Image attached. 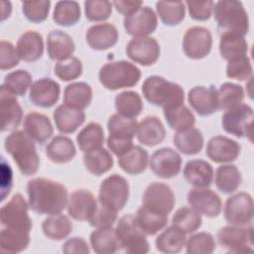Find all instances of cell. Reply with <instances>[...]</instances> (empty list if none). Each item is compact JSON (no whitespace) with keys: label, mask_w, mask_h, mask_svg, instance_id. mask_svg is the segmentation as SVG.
I'll return each instance as SVG.
<instances>
[{"label":"cell","mask_w":254,"mask_h":254,"mask_svg":"<svg viewBox=\"0 0 254 254\" xmlns=\"http://www.w3.org/2000/svg\"><path fill=\"white\" fill-rule=\"evenodd\" d=\"M172 225L185 234L194 232L201 226V216L191 207L179 208L172 218Z\"/></svg>","instance_id":"obj_46"},{"label":"cell","mask_w":254,"mask_h":254,"mask_svg":"<svg viewBox=\"0 0 254 254\" xmlns=\"http://www.w3.org/2000/svg\"><path fill=\"white\" fill-rule=\"evenodd\" d=\"M76 142L83 153L99 149L104 143V131L100 124L90 122L76 136Z\"/></svg>","instance_id":"obj_38"},{"label":"cell","mask_w":254,"mask_h":254,"mask_svg":"<svg viewBox=\"0 0 254 254\" xmlns=\"http://www.w3.org/2000/svg\"><path fill=\"white\" fill-rule=\"evenodd\" d=\"M115 108L118 114L129 118H135L143 109V101L137 92L126 90L115 96Z\"/></svg>","instance_id":"obj_45"},{"label":"cell","mask_w":254,"mask_h":254,"mask_svg":"<svg viewBox=\"0 0 254 254\" xmlns=\"http://www.w3.org/2000/svg\"><path fill=\"white\" fill-rule=\"evenodd\" d=\"M92 100V88L83 81L72 82L66 85L64 92V104L83 110Z\"/></svg>","instance_id":"obj_33"},{"label":"cell","mask_w":254,"mask_h":254,"mask_svg":"<svg viewBox=\"0 0 254 254\" xmlns=\"http://www.w3.org/2000/svg\"><path fill=\"white\" fill-rule=\"evenodd\" d=\"M186 5L190 16L196 21L208 20L214 7L213 1H187Z\"/></svg>","instance_id":"obj_58"},{"label":"cell","mask_w":254,"mask_h":254,"mask_svg":"<svg viewBox=\"0 0 254 254\" xmlns=\"http://www.w3.org/2000/svg\"><path fill=\"white\" fill-rule=\"evenodd\" d=\"M117 218V211L101 202H97V206L93 214L89 217L88 222L95 228L112 227Z\"/></svg>","instance_id":"obj_55"},{"label":"cell","mask_w":254,"mask_h":254,"mask_svg":"<svg viewBox=\"0 0 254 254\" xmlns=\"http://www.w3.org/2000/svg\"><path fill=\"white\" fill-rule=\"evenodd\" d=\"M126 55L137 64L152 65L160 57V45L152 37L133 38L126 46Z\"/></svg>","instance_id":"obj_14"},{"label":"cell","mask_w":254,"mask_h":254,"mask_svg":"<svg viewBox=\"0 0 254 254\" xmlns=\"http://www.w3.org/2000/svg\"><path fill=\"white\" fill-rule=\"evenodd\" d=\"M188 100L192 109L200 116L211 115L218 109L217 93L213 86L192 87L189 91Z\"/></svg>","instance_id":"obj_20"},{"label":"cell","mask_w":254,"mask_h":254,"mask_svg":"<svg viewBox=\"0 0 254 254\" xmlns=\"http://www.w3.org/2000/svg\"><path fill=\"white\" fill-rule=\"evenodd\" d=\"M123 26L125 31L134 38L148 37L157 29L158 18L153 9L142 6L136 12L124 18Z\"/></svg>","instance_id":"obj_17"},{"label":"cell","mask_w":254,"mask_h":254,"mask_svg":"<svg viewBox=\"0 0 254 254\" xmlns=\"http://www.w3.org/2000/svg\"><path fill=\"white\" fill-rule=\"evenodd\" d=\"M51 7V1H23L22 12L24 16L32 23H41L48 18Z\"/></svg>","instance_id":"obj_53"},{"label":"cell","mask_w":254,"mask_h":254,"mask_svg":"<svg viewBox=\"0 0 254 254\" xmlns=\"http://www.w3.org/2000/svg\"><path fill=\"white\" fill-rule=\"evenodd\" d=\"M83 163L86 170L95 176H101L112 169L114 160L111 154L104 148H99L84 153Z\"/></svg>","instance_id":"obj_42"},{"label":"cell","mask_w":254,"mask_h":254,"mask_svg":"<svg viewBox=\"0 0 254 254\" xmlns=\"http://www.w3.org/2000/svg\"><path fill=\"white\" fill-rule=\"evenodd\" d=\"M63 252L65 254H86L89 253L87 242L81 237H72L67 239L63 245Z\"/></svg>","instance_id":"obj_59"},{"label":"cell","mask_w":254,"mask_h":254,"mask_svg":"<svg viewBox=\"0 0 254 254\" xmlns=\"http://www.w3.org/2000/svg\"><path fill=\"white\" fill-rule=\"evenodd\" d=\"M119 167L129 175L143 173L148 165V152L140 146H134L118 157Z\"/></svg>","instance_id":"obj_35"},{"label":"cell","mask_w":254,"mask_h":254,"mask_svg":"<svg viewBox=\"0 0 254 254\" xmlns=\"http://www.w3.org/2000/svg\"><path fill=\"white\" fill-rule=\"evenodd\" d=\"M188 202L199 214L207 217H216L222 209V202L219 195L207 188L191 189L188 192Z\"/></svg>","instance_id":"obj_16"},{"label":"cell","mask_w":254,"mask_h":254,"mask_svg":"<svg viewBox=\"0 0 254 254\" xmlns=\"http://www.w3.org/2000/svg\"><path fill=\"white\" fill-rule=\"evenodd\" d=\"M84 13L91 22L105 21L112 13V3L107 0H87L84 2Z\"/></svg>","instance_id":"obj_54"},{"label":"cell","mask_w":254,"mask_h":254,"mask_svg":"<svg viewBox=\"0 0 254 254\" xmlns=\"http://www.w3.org/2000/svg\"><path fill=\"white\" fill-rule=\"evenodd\" d=\"M156 9L160 19L167 26H176L180 24L186 15L185 3L182 1H159L156 3Z\"/></svg>","instance_id":"obj_49"},{"label":"cell","mask_w":254,"mask_h":254,"mask_svg":"<svg viewBox=\"0 0 254 254\" xmlns=\"http://www.w3.org/2000/svg\"><path fill=\"white\" fill-rule=\"evenodd\" d=\"M54 121L57 129L64 134L73 133L85 120V113L65 104L59 105L54 111Z\"/></svg>","instance_id":"obj_26"},{"label":"cell","mask_w":254,"mask_h":254,"mask_svg":"<svg viewBox=\"0 0 254 254\" xmlns=\"http://www.w3.org/2000/svg\"><path fill=\"white\" fill-rule=\"evenodd\" d=\"M141 70L127 61L107 63L101 66L98 78L100 83L109 90L132 87L138 83Z\"/></svg>","instance_id":"obj_5"},{"label":"cell","mask_w":254,"mask_h":254,"mask_svg":"<svg viewBox=\"0 0 254 254\" xmlns=\"http://www.w3.org/2000/svg\"><path fill=\"white\" fill-rule=\"evenodd\" d=\"M218 109L227 110L242 103L244 99L243 87L233 82H224L216 90Z\"/></svg>","instance_id":"obj_48"},{"label":"cell","mask_w":254,"mask_h":254,"mask_svg":"<svg viewBox=\"0 0 254 254\" xmlns=\"http://www.w3.org/2000/svg\"><path fill=\"white\" fill-rule=\"evenodd\" d=\"M152 172L159 178L171 179L176 177L182 168V158L172 148L156 150L149 162Z\"/></svg>","instance_id":"obj_15"},{"label":"cell","mask_w":254,"mask_h":254,"mask_svg":"<svg viewBox=\"0 0 254 254\" xmlns=\"http://www.w3.org/2000/svg\"><path fill=\"white\" fill-rule=\"evenodd\" d=\"M97 200L94 195L86 190H76L68 196L67 212L75 220H88L93 214Z\"/></svg>","instance_id":"obj_21"},{"label":"cell","mask_w":254,"mask_h":254,"mask_svg":"<svg viewBox=\"0 0 254 254\" xmlns=\"http://www.w3.org/2000/svg\"><path fill=\"white\" fill-rule=\"evenodd\" d=\"M164 116L168 125L177 132L190 129L195 123L193 113L184 104L164 109Z\"/></svg>","instance_id":"obj_44"},{"label":"cell","mask_w":254,"mask_h":254,"mask_svg":"<svg viewBox=\"0 0 254 254\" xmlns=\"http://www.w3.org/2000/svg\"><path fill=\"white\" fill-rule=\"evenodd\" d=\"M20 62L19 55L12 43L2 40L0 42V68L6 70L15 67Z\"/></svg>","instance_id":"obj_57"},{"label":"cell","mask_w":254,"mask_h":254,"mask_svg":"<svg viewBox=\"0 0 254 254\" xmlns=\"http://www.w3.org/2000/svg\"><path fill=\"white\" fill-rule=\"evenodd\" d=\"M89 240L93 251L98 254L115 253L121 248L116 231L112 227L97 228L91 232Z\"/></svg>","instance_id":"obj_34"},{"label":"cell","mask_w":254,"mask_h":254,"mask_svg":"<svg viewBox=\"0 0 254 254\" xmlns=\"http://www.w3.org/2000/svg\"><path fill=\"white\" fill-rule=\"evenodd\" d=\"M252 65L247 56L238 60L228 62L226 66V75L229 78L237 80H247L252 77Z\"/></svg>","instance_id":"obj_56"},{"label":"cell","mask_w":254,"mask_h":254,"mask_svg":"<svg viewBox=\"0 0 254 254\" xmlns=\"http://www.w3.org/2000/svg\"><path fill=\"white\" fill-rule=\"evenodd\" d=\"M218 243L227 248L229 252L240 253L251 251L253 244V228L239 225H226L220 228L216 234Z\"/></svg>","instance_id":"obj_13"},{"label":"cell","mask_w":254,"mask_h":254,"mask_svg":"<svg viewBox=\"0 0 254 254\" xmlns=\"http://www.w3.org/2000/svg\"><path fill=\"white\" fill-rule=\"evenodd\" d=\"M253 118V108L248 104L240 103L224 112L221 124L227 133L236 137H247L252 141Z\"/></svg>","instance_id":"obj_7"},{"label":"cell","mask_w":254,"mask_h":254,"mask_svg":"<svg viewBox=\"0 0 254 254\" xmlns=\"http://www.w3.org/2000/svg\"><path fill=\"white\" fill-rule=\"evenodd\" d=\"M32 85V75L25 69H17L4 77L1 86L16 96H23Z\"/></svg>","instance_id":"obj_50"},{"label":"cell","mask_w":254,"mask_h":254,"mask_svg":"<svg viewBox=\"0 0 254 254\" xmlns=\"http://www.w3.org/2000/svg\"><path fill=\"white\" fill-rule=\"evenodd\" d=\"M176 148L185 155H194L201 151L203 147V136L196 128L177 132L173 137Z\"/></svg>","instance_id":"obj_37"},{"label":"cell","mask_w":254,"mask_h":254,"mask_svg":"<svg viewBox=\"0 0 254 254\" xmlns=\"http://www.w3.org/2000/svg\"><path fill=\"white\" fill-rule=\"evenodd\" d=\"M46 155L53 163L64 164L75 157L76 149L70 138L59 135L54 137L46 147Z\"/></svg>","instance_id":"obj_31"},{"label":"cell","mask_w":254,"mask_h":254,"mask_svg":"<svg viewBox=\"0 0 254 254\" xmlns=\"http://www.w3.org/2000/svg\"><path fill=\"white\" fill-rule=\"evenodd\" d=\"M80 19V7L76 1H59L57 2L53 20L61 26L75 25Z\"/></svg>","instance_id":"obj_47"},{"label":"cell","mask_w":254,"mask_h":254,"mask_svg":"<svg viewBox=\"0 0 254 254\" xmlns=\"http://www.w3.org/2000/svg\"><path fill=\"white\" fill-rule=\"evenodd\" d=\"M16 50L20 60L35 62L42 58L44 53L43 37L36 31H27L19 38Z\"/></svg>","instance_id":"obj_29"},{"label":"cell","mask_w":254,"mask_h":254,"mask_svg":"<svg viewBox=\"0 0 254 254\" xmlns=\"http://www.w3.org/2000/svg\"><path fill=\"white\" fill-rule=\"evenodd\" d=\"M75 45L72 38L62 30H53L47 37V52L53 61H65L72 57Z\"/></svg>","instance_id":"obj_24"},{"label":"cell","mask_w":254,"mask_h":254,"mask_svg":"<svg viewBox=\"0 0 254 254\" xmlns=\"http://www.w3.org/2000/svg\"><path fill=\"white\" fill-rule=\"evenodd\" d=\"M54 72L61 80L70 81L81 75L82 64L79 59L70 57L65 61L58 62L55 64Z\"/></svg>","instance_id":"obj_52"},{"label":"cell","mask_w":254,"mask_h":254,"mask_svg":"<svg viewBox=\"0 0 254 254\" xmlns=\"http://www.w3.org/2000/svg\"><path fill=\"white\" fill-rule=\"evenodd\" d=\"M224 218L232 225H246L253 219V198L248 192L240 191L225 201Z\"/></svg>","instance_id":"obj_12"},{"label":"cell","mask_w":254,"mask_h":254,"mask_svg":"<svg viewBox=\"0 0 254 254\" xmlns=\"http://www.w3.org/2000/svg\"><path fill=\"white\" fill-rule=\"evenodd\" d=\"M142 202L144 207L168 216L175 206L176 198L173 190L168 185L155 182L146 188Z\"/></svg>","instance_id":"obj_10"},{"label":"cell","mask_w":254,"mask_h":254,"mask_svg":"<svg viewBox=\"0 0 254 254\" xmlns=\"http://www.w3.org/2000/svg\"><path fill=\"white\" fill-rule=\"evenodd\" d=\"M12 12V5L9 1H1V21L9 18Z\"/></svg>","instance_id":"obj_61"},{"label":"cell","mask_w":254,"mask_h":254,"mask_svg":"<svg viewBox=\"0 0 254 254\" xmlns=\"http://www.w3.org/2000/svg\"><path fill=\"white\" fill-rule=\"evenodd\" d=\"M242 181L241 173L235 165H222L215 172L216 188L223 193L235 191Z\"/></svg>","instance_id":"obj_43"},{"label":"cell","mask_w":254,"mask_h":254,"mask_svg":"<svg viewBox=\"0 0 254 254\" xmlns=\"http://www.w3.org/2000/svg\"><path fill=\"white\" fill-rule=\"evenodd\" d=\"M135 222L138 227L146 235H154L165 228L168 222V216L152 211L144 206H141L135 216Z\"/></svg>","instance_id":"obj_39"},{"label":"cell","mask_w":254,"mask_h":254,"mask_svg":"<svg viewBox=\"0 0 254 254\" xmlns=\"http://www.w3.org/2000/svg\"><path fill=\"white\" fill-rule=\"evenodd\" d=\"M1 223L5 227L31 231L32 219L28 215V203L21 193H15L10 200L1 207Z\"/></svg>","instance_id":"obj_9"},{"label":"cell","mask_w":254,"mask_h":254,"mask_svg":"<svg viewBox=\"0 0 254 254\" xmlns=\"http://www.w3.org/2000/svg\"><path fill=\"white\" fill-rule=\"evenodd\" d=\"M213 169L206 161L195 159L189 161L184 168L186 181L195 188H207L213 181Z\"/></svg>","instance_id":"obj_27"},{"label":"cell","mask_w":254,"mask_h":254,"mask_svg":"<svg viewBox=\"0 0 254 254\" xmlns=\"http://www.w3.org/2000/svg\"><path fill=\"white\" fill-rule=\"evenodd\" d=\"M27 192L30 208L40 214L61 213L67 204L66 188L50 179H32L28 182Z\"/></svg>","instance_id":"obj_1"},{"label":"cell","mask_w":254,"mask_h":254,"mask_svg":"<svg viewBox=\"0 0 254 254\" xmlns=\"http://www.w3.org/2000/svg\"><path fill=\"white\" fill-rule=\"evenodd\" d=\"M61 93L60 84L49 77H43L34 81L30 87L29 97L33 104L43 108L55 105Z\"/></svg>","instance_id":"obj_18"},{"label":"cell","mask_w":254,"mask_h":254,"mask_svg":"<svg viewBox=\"0 0 254 254\" xmlns=\"http://www.w3.org/2000/svg\"><path fill=\"white\" fill-rule=\"evenodd\" d=\"M112 5H114L117 12L126 17L140 9L143 5V1H114Z\"/></svg>","instance_id":"obj_60"},{"label":"cell","mask_w":254,"mask_h":254,"mask_svg":"<svg viewBox=\"0 0 254 254\" xmlns=\"http://www.w3.org/2000/svg\"><path fill=\"white\" fill-rule=\"evenodd\" d=\"M0 111L2 118V131L16 129L23 118L22 108L16 95L10 93L3 86L0 88Z\"/></svg>","instance_id":"obj_23"},{"label":"cell","mask_w":254,"mask_h":254,"mask_svg":"<svg viewBox=\"0 0 254 254\" xmlns=\"http://www.w3.org/2000/svg\"><path fill=\"white\" fill-rule=\"evenodd\" d=\"M30 243V231L3 227L0 233V248L4 252L18 253L25 250Z\"/></svg>","instance_id":"obj_36"},{"label":"cell","mask_w":254,"mask_h":254,"mask_svg":"<svg viewBox=\"0 0 254 254\" xmlns=\"http://www.w3.org/2000/svg\"><path fill=\"white\" fill-rule=\"evenodd\" d=\"M138 122L135 118L122 116L118 113L111 115L107 121L109 138L117 140H133L137 134Z\"/></svg>","instance_id":"obj_32"},{"label":"cell","mask_w":254,"mask_h":254,"mask_svg":"<svg viewBox=\"0 0 254 254\" xmlns=\"http://www.w3.org/2000/svg\"><path fill=\"white\" fill-rule=\"evenodd\" d=\"M4 148L11 155L24 176H32L37 173L40 158L34 140L25 131L15 130L8 135L4 141Z\"/></svg>","instance_id":"obj_2"},{"label":"cell","mask_w":254,"mask_h":254,"mask_svg":"<svg viewBox=\"0 0 254 254\" xmlns=\"http://www.w3.org/2000/svg\"><path fill=\"white\" fill-rule=\"evenodd\" d=\"M87 45L96 51H104L112 48L118 41V31L111 23L92 25L85 34Z\"/></svg>","instance_id":"obj_22"},{"label":"cell","mask_w":254,"mask_h":254,"mask_svg":"<svg viewBox=\"0 0 254 254\" xmlns=\"http://www.w3.org/2000/svg\"><path fill=\"white\" fill-rule=\"evenodd\" d=\"M186 250L189 254H210L215 250V240L208 232H198L187 240Z\"/></svg>","instance_id":"obj_51"},{"label":"cell","mask_w":254,"mask_h":254,"mask_svg":"<svg viewBox=\"0 0 254 254\" xmlns=\"http://www.w3.org/2000/svg\"><path fill=\"white\" fill-rule=\"evenodd\" d=\"M24 131L39 144H44L54 134V128L49 117L39 112H30L25 116Z\"/></svg>","instance_id":"obj_25"},{"label":"cell","mask_w":254,"mask_h":254,"mask_svg":"<svg viewBox=\"0 0 254 254\" xmlns=\"http://www.w3.org/2000/svg\"><path fill=\"white\" fill-rule=\"evenodd\" d=\"M165 137V126L156 116H147L138 124L137 138L143 145L148 147L156 146L162 143Z\"/></svg>","instance_id":"obj_28"},{"label":"cell","mask_w":254,"mask_h":254,"mask_svg":"<svg viewBox=\"0 0 254 254\" xmlns=\"http://www.w3.org/2000/svg\"><path fill=\"white\" fill-rule=\"evenodd\" d=\"M187 237L184 232L175 226L167 227L156 239V248L162 253L174 254L186 246Z\"/></svg>","instance_id":"obj_40"},{"label":"cell","mask_w":254,"mask_h":254,"mask_svg":"<svg viewBox=\"0 0 254 254\" xmlns=\"http://www.w3.org/2000/svg\"><path fill=\"white\" fill-rule=\"evenodd\" d=\"M128 198L129 184L124 177L113 174L102 181L98 192L99 202L118 211L125 206Z\"/></svg>","instance_id":"obj_8"},{"label":"cell","mask_w":254,"mask_h":254,"mask_svg":"<svg viewBox=\"0 0 254 254\" xmlns=\"http://www.w3.org/2000/svg\"><path fill=\"white\" fill-rule=\"evenodd\" d=\"M212 36L208 29L201 26L189 28L183 38V51L192 60L205 58L211 51Z\"/></svg>","instance_id":"obj_11"},{"label":"cell","mask_w":254,"mask_h":254,"mask_svg":"<svg viewBox=\"0 0 254 254\" xmlns=\"http://www.w3.org/2000/svg\"><path fill=\"white\" fill-rule=\"evenodd\" d=\"M142 93L148 102L164 109L183 105L185 101L183 87L159 75H151L145 79Z\"/></svg>","instance_id":"obj_3"},{"label":"cell","mask_w":254,"mask_h":254,"mask_svg":"<svg viewBox=\"0 0 254 254\" xmlns=\"http://www.w3.org/2000/svg\"><path fill=\"white\" fill-rule=\"evenodd\" d=\"M44 234L52 240H63L72 231V224L69 218L64 214H52L42 223Z\"/></svg>","instance_id":"obj_41"},{"label":"cell","mask_w":254,"mask_h":254,"mask_svg":"<svg viewBox=\"0 0 254 254\" xmlns=\"http://www.w3.org/2000/svg\"><path fill=\"white\" fill-rule=\"evenodd\" d=\"M116 235L120 247L130 254H144L149 252V242L146 234L138 227L132 214L123 215L117 222Z\"/></svg>","instance_id":"obj_6"},{"label":"cell","mask_w":254,"mask_h":254,"mask_svg":"<svg viewBox=\"0 0 254 254\" xmlns=\"http://www.w3.org/2000/svg\"><path fill=\"white\" fill-rule=\"evenodd\" d=\"M248 44L244 39V36L223 32L220 36L219 41V53L221 57L228 61L232 62L247 56Z\"/></svg>","instance_id":"obj_30"},{"label":"cell","mask_w":254,"mask_h":254,"mask_svg":"<svg viewBox=\"0 0 254 254\" xmlns=\"http://www.w3.org/2000/svg\"><path fill=\"white\" fill-rule=\"evenodd\" d=\"M240 150L241 147L235 140L217 135L208 141L206 156L214 163H230L238 158Z\"/></svg>","instance_id":"obj_19"},{"label":"cell","mask_w":254,"mask_h":254,"mask_svg":"<svg viewBox=\"0 0 254 254\" xmlns=\"http://www.w3.org/2000/svg\"><path fill=\"white\" fill-rule=\"evenodd\" d=\"M214 18L223 32L245 36L249 31V19L242 2L222 0L214 4Z\"/></svg>","instance_id":"obj_4"}]
</instances>
